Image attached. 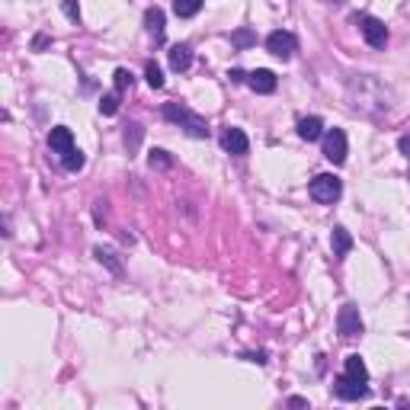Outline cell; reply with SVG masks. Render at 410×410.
Masks as SVG:
<instances>
[{
	"mask_svg": "<svg viewBox=\"0 0 410 410\" xmlns=\"http://www.w3.org/2000/svg\"><path fill=\"white\" fill-rule=\"evenodd\" d=\"M164 119L180 125V129L186 131V135H193V138H208V122H205L199 112L189 109V106H183V102H164Z\"/></svg>",
	"mask_w": 410,
	"mask_h": 410,
	"instance_id": "cell-1",
	"label": "cell"
},
{
	"mask_svg": "<svg viewBox=\"0 0 410 410\" xmlns=\"http://www.w3.org/2000/svg\"><path fill=\"white\" fill-rule=\"evenodd\" d=\"M308 193H311V199L321 205H334L336 199L343 196V183L334 177V173H321V177L311 180V186H308Z\"/></svg>",
	"mask_w": 410,
	"mask_h": 410,
	"instance_id": "cell-2",
	"label": "cell"
},
{
	"mask_svg": "<svg viewBox=\"0 0 410 410\" xmlns=\"http://www.w3.org/2000/svg\"><path fill=\"white\" fill-rule=\"evenodd\" d=\"M356 23H359V32H363V39L372 48H385V45H388V26H385L378 17L359 13V17H356Z\"/></svg>",
	"mask_w": 410,
	"mask_h": 410,
	"instance_id": "cell-3",
	"label": "cell"
},
{
	"mask_svg": "<svg viewBox=\"0 0 410 410\" xmlns=\"http://www.w3.org/2000/svg\"><path fill=\"white\" fill-rule=\"evenodd\" d=\"M295 48H299V39L292 36V32H285V29H276V32L266 36V52L282 58V61H289V58L295 55Z\"/></svg>",
	"mask_w": 410,
	"mask_h": 410,
	"instance_id": "cell-4",
	"label": "cell"
},
{
	"mask_svg": "<svg viewBox=\"0 0 410 410\" xmlns=\"http://www.w3.org/2000/svg\"><path fill=\"white\" fill-rule=\"evenodd\" d=\"M336 330L343 340H356V336L363 334V317H359V308L356 305H343L340 308V314H336Z\"/></svg>",
	"mask_w": 410,
	"mask_h": 410,
	"instance_id": "cell-5",
	"label": "cell"
},
{
	"mask_svg": "<svg viewBox=\"0 0 410 410\" xmlns=\"http://www.w3.org/2000/svg\"><path fill=\"white\" fill-rule=\"evenodd\" d=\"M324 158L330 160V164H343L346 160V135H343V129L324 131Z\"/></svg>",
	"mask_w": 410,
	"mask_h": 410,
	"instance_id": "cell-6",
	"label": "cell"
},
{
	"mask_svg": "<svg viewBox=\"0 0 410 410\" xmlns=\"http://www.w3.org/2000/svg\"><path fill=\"white\" fill-rule=\"evenodd\" d=\"M334 394L340 398V401H359V398H365V382H356V378H349V375H340L334 385Z\"/></svg>",
	"mask_w": 410,
	"mask_h": 410,
	"instance_id": "cell-7",
	"label": "cell"
},
{
	"mask_svg": "<svg viewBox=\"0 0 410 410\" xmlns=\"http://www.w3.org/2000/svg\"><path fill=\"white\" fill-rule=\"evenodd\" d=\"M222 148L228 151V154H247L250 151V141H247V135H244L241 129H224L222 131Z\"/></svg>",
	"mask_w": 410,
	"mask_h": 410,
	"instance_id": "cell-8",
	"label": "cell"
},
{
	"mask_svg": "<svg viewBox=\"0 0 410 410\" xmlns=\"http://www.w3.org/2000/svg\"><path fill=\"white\" fill-rule=\"evenodd\" d=\"M247 87H250L253 94H272L276 90V74L266 71V67H257L253 74H247Z\"/></svg>",
	"mask_w": 410,
	"mask_h": 410,
	"instance_id": "cell-9",
	"label": "cell"
},
{
	"mask_svg": "<svg viewBox=\"0 0 410 410\" xmlns=\"http://www.w3.org/2000/svg\"><path fill=\"white\" fill-rule=\"evenodd\" d=\"M48 148L55 151V154H67V151L74 148V135L67 125H55V129L48 131Z\"/></svg>",
	"mask_w": 410,
	"mask_h": 410,
	"instance_id": "cell-10",
	"label": "cell"
},
{
	"mask_svg": "<svg viewBox=\"0 0 410 410\" xmlns=\"http://www.w3.org/2000/svg\"><path fill=\"white\" fill-rule=\"evenodd\" d=\"M144 29L154 36V42H164V10L151 7L148 13H144Z\"/></svg>",
	"mask_w": 410,
	"mask_h": 410,
	"instance_id": "cell-11",
	"label": "cell"
},
{
	"mask_svg": "<svg viewBox=\"0 0 410 410\" xmlns=\"http://www.w3.org/2000/svg\"><path fill=\"white\" fill-rule=\"evenodd\" d=\"M299 138H305V141L324 138V122L317 119V116H308V119H301L299 122Z\"/></svg>",
	"mask_w": 410,
	"mask_h": 410,
	"instance_id": "cell-12",
	"label": "cell"
},
{
	"mask_svg": "<svg viewBox=\"0 0 410 410\" xmlns=\"http://www.w3.org/2000/svg\"><path fill=\"white\" fill-rule=\"evenodd\" d=\"M330 247H334V257H346V253L353 250V234L346 231V228H334V234H330Z\"/></svg>",
	"mask_w": 410,
	"mask_h": 410,
	"instance_id": "cell-13",
	"label": "cell"
},
{
	"mask_svg": "<svg viewBox=\"0 0 410 410\" xmlns=\"http://www.w3.org/2000/svg\"><path fill=\"white\" fill-rule=\"evenodd\" d=\"M193 65V48L189 45H173L170 48V67L173 71H186Z\"/></svg>",
	"mask_w": 410,
	"mask_h": 410,
	"instance_id": "cell-14",
	"label": "cell"
},
{
	"mask_svg": "<svg viewBox=\"0 0 410 410\" xmlns=\"http://www.w3.org/2000/svg\"><path fill=\"white\" fill-rule=\"evenodd\" d=\"M346 375L349 378H356V382H369V369H365L363 356H346Z\"/></svg>",
	"mask_w": 410,
	"mask_h": 410,
	"instance_id": "cell-15",
	"label": "cell"
},
{
	"mask_svg": "<svg viewBox=\"0 0 410 410\" xmlns=\"http://www.w3.org/2000/svg\"><path fill=\"white\" fill-rule=\"evenodd\" d=\"M199 10H202V0H173V13H177L180 19L196 17Z\"/></svg>",
	"mask_w": 410,
	"mask_h": 410,
	"instance_id": "cell-16",
	"label": "cell"
},
{
	"mask_svg": "<svg viewBox=\"0 0 410 410\" xmlns=\"http://www.w3.org/2000/svg\"><path fill=\"white\" fill-rule=\"evenodd\" d=\"M61 164H65V170L77 173V170H84V154H80L77 148H71L67 154H61Z\"/></svg>",
	"mask_w": 410,
	"mask_h": 410,
	"instance_id": "cell-17",
	"label": "cell"
},
{
	"mask_svg": "<svg viewBox=\"0 0 410 410\" xmlns=\"http://www.w3.org/2000/svg\"><path fill=\"white\" fill-rule=\"evenodd\" d=\"M119 90H112V94H106V96H102V100H100V112H102V116H116V112H119Z\"/></svg>",
	"mask_w": 410,
	"mask_h": 410,
	"instance_id": "cell-18",
	"label": "cell"
},
{
	"mask_svg": "<svg viewBox=\"0 0 410 410\" xmlns=\"http://www.w3.org/2000/svg\"><path fill=\"white\" fill-rule=\"evenodd\" d=\"M231 42H234V48H250V45H257V36H253L250 29H237V32H231Z\"/></svg>",
	"mask_w": 410,
	"mask_h": 410,
	"instance_id": "cell-19",
	"label": "cell"
},
{
	"mask_svg": "<svg viewBox=\"0 0 410 410\" xmlns=\"http://www.w3.org/2000/svg\"><path fill=\"white\" fill-rule=\"evenodd\" d=\"M94 253H96V260H100V263H106V266H109L112 272H119V270H122V266H119V260H116V253H112L109 247H96Z\"/></svg>",
	"mask_w": 410,
	"mask_h": 410,
	"instance_id": "cell-20",
	"label": "cell"
},
{
	"mask_svg": "<svg viewBox=\"0 0 410 410\" xmlns=\"http://www.w3.org/2000/svg\"><path fill=\"white\" fill-rule=\"evenodd\" d=\"M144 80H148V87L160 90V87H164V74H160V67H158V65H148V67H144Z\"/></svg>",
	"mask_w": 410,
	"mask_h": 410,
	"instance_id": "cell-21",
	"label": "cell"
},
{
	"mask_svg": "<svg viewBox=\"0 0 410 410\" xmlns=\"http://www.w3.org/2000/svg\"><path fill=\"white\" fill-rule=\"evenodd\" d=\"M125 144H129V151H135L141 144V125H129V131H125Z\"/></svg>",
	"mask_w": 410,
	"mask_h": 410,
	"instance_id": "cell-22",
	"label": "cell"
},
{
	"mask_svg": "<svg viewBox=\"0 0 410 410\" xmlns=\"http://www.w3.org/2000/svg\"><path fill=\"white\" fill-rule=\"evenodd\" d=\"M125 87H131V74L129 71H125V67H119V71H116V90H125Z\"/></svg>",
	"mask_w": 410,
	"mask_h": 410,
	"instance_id": "cell-23",
	"label": "cell"
},
{
	"mask_svg": "<svg viewBox=\"0 0 410 410\" xmlns=\"http://www.w3.org/2000/svg\"><path fill=\"white\" fill-rule=\"evenodd\" d=\"M151 167H170L167 151H151Z\"/></svg>",
	"mask_w": 410,
	"mask_h": 410,
	"instance_id": "cell-24",
	"label": "cell"
},
{
	"mask_svg": "<svg viewBox=\"0 0 410 410\" xmlns=\"http://www.w3.org/2000/svg\"><path fill=\"white\" fill-rule=\"evenodd\" d=\"M61 7H65V13H67L71 19H80V7H77V0H65Z\"/></svg>",
	"mask_w": 410,
	"mask_h": 410,
	"instance_id": "cell-25",
	"label": "cell"
},
{
	"mask_svg": "<svg viewBox=\"0 0 410 410\" xmlns=\"http://www.w3.org/2000/svg\"><path fill=\"white\" fill-rule=\"evenodd\" d=\"M228 77H231V84H247V74H244L241 67H231V71H228Z\"/></svg>",
	"mask_w": 410,
	"mask_h": 410,
	"instance_id": "cell-26",
	"label": "cell"
},
{
	"mask_svg": "<svg viewBox=\"0 0 410 410\" xmlns=\"http://www.w3.org/2000/svg\"><path fill=\"white\" fill-rule=\"evenodd\" d=\"M398 151H401L404 158H410V135H401V138H398Z\"/></svg>",
	"mask_w": 410,
	"mask_h": 410,
	"instance_id": "cell-27",
	"label": "cell"
},
{
	"mask_svg": "<svg viewBox=\"0 0 410 410\" xmlns=\"http://www.w3.org/2000/svg\"><path fill=\"white\" fill-rule=\"evenodd\" d=\"M247 363H257V365H266V353H244Z\"/></svg>",
	"mask_w": 410,
	"mask_h": 410,
	"instance_id": "cell-28",
	"label": "cell"
},
{
	"mask_svg": "<svg viewBox=\"0 0 410 410\" xmlns=\"http://www.w3.org/2000/svg\"><path fill=\"white\" fill-rule=\"evenodd\" d=\"M289 404H292V407H308L305 398H289Z\"/></svg>",
	"mask_w": 410,
	"mask_h": 410,
	"instance_id": "cell-29",
	"label": "cell"
},
{
	"mask_svg": "<svg viewBox=\"0 0 410 410\" xmlns=\"http://www.w3.org/2000/svg\"><path fill=\"white\" fill-rule=\"evenodd\" d=\"M324 3H334V7H336V3H343V0H324Z\"/></svg>",
	"mask_w": 410,
	"mask_h": 410,
	"instance_id": "cell-30",
	"label": "cell"
}]
</instances>
